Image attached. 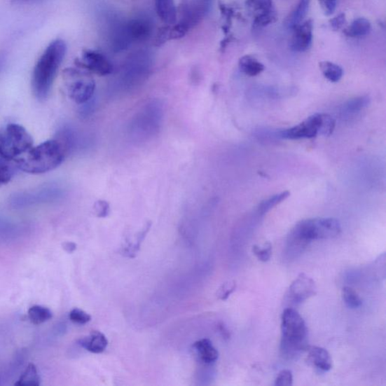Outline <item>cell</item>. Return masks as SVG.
Instances as JSON below:
<instances>
[{
  "label": "cell",
  "mask_w": 386,
  "mask_h": 386,
  "mask_svg": "<svg viewBox=\"0 0 386 386\" xmlns=\"http://www.w3.org/2000/svg\"><path fill=\"white\" fill-rule=\"evenodd\" d=\"M66 53L65 42L55 39L38 59L32 76L33 92L38 100L44 101L48 97Z\"/></svg>",
  "instance_id": "6da1fadb"
},
{
  "label": "cell",
  "mask_w": 386,
  "mask_h": 386,
  "mask_svg": "<svg viewBox=\"0 0 386 386\" xmlns=\"http://www.w3.org/2000/svg\"><path fill=\"white\" fill-rule=\"evenodd\" d=\"M66 150L58 140H50L32 147L18 158L17 166L32 174H41L55 170L64 160Z\"/></svg>",
  "instance_id": "7a4b0ae2"
},
{
  "label": "cell",
  "mask_w": 386,
  "mask_h": 386,
  "mask_svg": "<svg viewBox=\"0 0 386 386\" xmlns=\"http://www.w3.org/2000/svg\"><path fill=\"white\" fill-rule=\"evenodd\" d=\"M308 329L301 315L292 308L282 316L281 353L286 359H294L308 350Z\"/></svg>",
  "instance_id": "3957f363"
},
{
  "label": "cell",
  "mask_w": 386,
  "mask_h": 386,
  "mask_svg": "<svg viewBox=\"0 0 386 386\" xmlns=\"http://www.w3.org/2000/svg\"><path fill=\"white\" fill-rule=\"evenodd\" d=\"M33 144L32 136L22 125L9 124L0 131V156L8 161L25 154Z\"/></svg>",
  "instance_id": "277c9868"
},
{
  "label": "cell",
  "mask_w": 386,
  "mask_h": 386,
  "mask_svg": "<svg viewBox=\"0 0 386 386\" xmlns=\"http://www.w3.org/2000/svg\"><path fill=\"white\" fill-rule=\"evenodd\" d=\"M293 230L302 240L310 244L314 240H331L338 237L342 231L338 220L329 219H313L300 221Z\"/></svg>",
  "instance_id": "5b68a950"
},
{
  "label": "cell",
  "mask_w": 386,
  "mask_h": 386,
  "mask_svg": "<svg viewBox=\"0 0 386 386\" xmlns=\"http://www.w3.org/2000/svg\"><path fill=\"white\" fill-rule=\"evenodd\" d=\"M163 120V109L161 103L153 102L146 104L135 115L131 125V132L138 138L151 137L160 132Z\"/></svg>",
  "instance_id": "8992f818"
},
{
  "label": "cell",
  "mask_w": 386,
  "mask_h": 386,
  "mask_svg": "<svg viewBox=\"0 0 386 386\" xmlns=\"http://www.w3.org/2000/svg\"><path fill=\"white\" fill-rule=\"evenodd\" d=\"M69 97L73 102L83 105L92 100L95 91V83L87 72L67 69L64 74Z\"/></svg>",
  "instance_id": "52a82bcc"
},
{
  "label": "cell",
  "mask_w": 386,
  "mask_h": 386,
  "mask_svg": "<svg viewBox=\"0 0 386 386\" xmlns=\"http://www.w3.org/2000/svg\"><path fill=\"white\" fill-rule=\"evenodd\" d=\"M322 113H315L301 123L280 132V136L287 140L310 139L319 135Z\"/></svg>",
  "instance_id": "ba28073f"
},
{
  "label": "cell",
  "mask_w": 386,
  "mask_h": 386,
  "mask_svg": "<svg viewBox=\"0 0 386 386\" xmlns=\"http://www.w3.org/2000/svg\"><path fill=\"white\" fill-rule=\"evenodd\" d=\"M317 292L315 282L310 277L301 273L290 286L287 300L294 305H299L309 300Z\"/></svg>",
  "instance_id": "9c48e42d"
},
{
  "label": "cell",
  "mask_w": 386,
  "mask_h": 386,
  "mask_svg": "<svg viewBox=\"0 0 386 386\" xmlns=\"http://www.w3.org/2000/svg\"><path fill=\"white\" fill-rule=\"evenodd\" d=\"M213 0H190L182 6V20L189 29L200 22L201 20L209 13Z\"/></svg>",
  "instance_id": "30bf717a"
},
{
  "label": "cell",
  "mask_w": 386,
  "mask_h": 386,
  "mask_svg": "<svg viewBox=\"0 0 386 386\" xmlns=\"http://www.w3.org/2000/svg\"><path fill=\"white\" fill-rule=\"evenodd\" d=\"M78 66L98 76H107L113 72V65L108 59L104 55L94 51L85 52Z\"/></svg>",
  "instance_id": "8fae6325"
},
{
  "label": "cell",
  "mask_w": 386,
  "mask_h": 386,
  "mask_svg": "<svg viewBox=\"0 0 386 386\" xmlns=\"http://www.w3.org/2000/svg\"><path fill=\"white\" fill-rule=\"evenodd\" d=\"M291 41V50L295 53H304L308 50L312 42L313 22L308 20L293 29Z\"/></svg>",
  "instance_id": "7c38bea8"
},
{
  "label": "cell",
  "mask_w": 386,
  "mask_h": 386,
  "mask_svg": "<svg viewBox=\"0 0 386 386\" xmlns=\"http://www.w3.org/2000/svg\"><path fill=\"white\" fill-rule=\"evenodd\" d=\"M126 34L131 42L146 41L152 33V24L145 18H135L125 24Z\"/></svg>",
  "instance_id": "4fadbf2b"
},
{
  "label": "cell",
  "mask_w": 386,
  "mask_h": 386,
  "mask_svg": "<svg viewBox=\"0 0 386 386\" xmlns=\"http://www.w3.org/2000/svg\"><path fill=\"white\" fill-rule=\"evenodd\" d=\"M60 195V192L55 188H46L31 193L18 194L12 197V203L16 205L32 204L43 200H54Z\"/></svg>",
  "instance_id": "5bb4252c"
},
{
  "label": "cell",
  "mask_w": 386,
  "mask_h": 386,
  "mask_svg": "<svg viewBox=\"0 0 386 386\" xmlns=\"http://www.w3.org/2000/svg\"><path fill=\"white\" fill-rule=\"evenodd\" d=\"M308 350V360L316 368L322 371H329L332 368L331 354L325 349L311 346Z\"/></svg>",
  "instance_id": "9a60e30c"
},
{
  "label": "cell",
  "mask_w": 386,
  "mask_h": 386,
  "mask_svg": "<svg viewBox=\"0 0 386 386\" xmlns=\"http://www.w3.org/2000/svg\"><path fill=\"white\" fill-rule=\"evenodd\" d=\"M79 345L88 352L95 354L102 353L108 345L106 336L100 331H92L90 335L79 340Z\"/></svg>",
  "instance_id": "2e32d148"
},
{
  "label": "cell",
  "mask_w": 386,
  "mask_h": 386,
  "mask_svg": "<svg viewBox=\"0 0 386 386\" xmlns=\"http://www.w3.org/2000/svg\"><path fill=\"white\" fill-rule=\"evenodd\" d=\"M156 13L167 25L177 23V12L174 0H155Z\"/></svg>",
  "instance_id": "e0dca14e"
},
{
  "label": "cell",
  "mask_w": 386,
  "mask_h": 386,
  "mask_svg": "<svg viewBox=\"0 0 386 386\" xmlns=\"http://www.w3.org/2000/svg\"><path fill=\"white\" fill-rule=\"evenodd\" d=\"M193 347L197 352L201 361L205 364L214 363L219 358V352L209 339L195 342Z\"/></svg>",
  "instance_id": "ac0fdd59"
},
{
  "label": "cell",
  "mask_w": 386,
  "mask_h": 386,
  "mask_svg": "<svg viewBox=\"0 0 386 386\" xmlns=\"http://www.w3.org/2000/svg\"><path fill=\"white\" fill-rule=\"evenodd\" d=\"M311 0H300L291 13L286 18L284 26L286 28L294 29L301 24L308 14Z\"/></svg>",
  "instance_id": "d6986e66"
},
{
  "label": "cell",
  "mask_w": 386,
  "mask_h": 386,
  "mask_svg": "<svg viewBox=\"0 0 386 386\" xmlns=\"http://www.w3.org/2000/svg\"><path fill=\"white\" fill-rule=\"evenodd\" d=\"M371 101V99L368 95L354 97L343 105L341 112L344 116L357 114L368 107Z\"/></svg>",
  "instance_id": "ffe728a7"
},
{
  "label": "cell",
  "mask_w": 386,
  "mask_h": 386,
  "mask_svg": "<svg viewBox=\"0 0 386 386\" xmlns=\"http://www.w3.org/2000/svg\"><path fill=\"white\" fill-rule=\"evenodd\" d=\"M240 71L247 76H256L265 70L264 65L251 55H244L240 59Z\"/></svg>",
  "instance_id": "44dd1931"
},
{
  "label": "cell",
  "mask_w": 386,
  "mask_h": 386,
  "mask_svg": "<svg viewBox=\"0 0 386 386\" xmlns=\"http://www.w3.org/2000/svg\"><path fill=\"white\" fill-rule=\"evenodd\" d=\"M371 29V22L366 18L355 19L354 21L345 28L343 31V34L348 37H362L367 36Z\"/></svg>",
  "instance_id": "7402d4cb"
},
{
  "label": "cell",
  "mask_w": 386,
  "mask_h": 386,
  "mask_svg": "<svg viewBox=\"0 0 386 386\" xmlns=\"http://www.w3.org/2000/svg\"><path fill=\"white\" fill-rule=\"evenodd\" d=\"M29 319L34 324H41L53 319L52 311L44 306L36 305L28 311Z\"/></svg>",
  "instance_id": "603a6c76"
},
{
  "label": "cell",
  "mask_w": 386,
  "mask_h": 386,
  "mask_svg": "<svg viewBox=\"0 0 386 386\" xmlns=\"http://www.w3.org/2000/svg\"><path fill=\"white\" fill-rule=\"evenodd\" d=\"M41 384V378L37 368L34 364H29L15 385H39Z\"/></svg>",
  "instance_id": "cb8c5ba5"
},
{
  "label": "cell",
  "mask_w": 386,
  "mask_h": 386,
  "mask_svg": "<svg viewBox=\"0 0 386 386\" xmlns=\"http://www.w3.org/2000/svg\"><path fill=\"white\" fill-rule=\"evenodd\" d=\"M320 70L324 76L331 83H338L343 76V70L341 67L330 62L319 63Z\"/></svg>",
  "instance_id": "d4e9b609"
},
{
  "label": "cell",
  "mask_w": 386,
  "mask_h": 386,
  "mask_svg": "<svg viewBox=\"0 0 386 386\" xmlns=\"http://www.w3.org/2000/svg\"><path fill=\"white\" fill-rule=\"evenodd\" d=\"M291 193L289 191H284L281 193L276 194L273 197L269 198V199L263 201L259 205L257 211H259V214L264 215L272 210L273 207L288 199Z\"/></svg>",
  "instance_id": "484cf974"
},
{
  "label": "cell",
  "mask_w": 386,
  "mask_h": 386,
  "mask_svg": "<svg viewBox=\"0 0 386 386\" xmlns=\"http://www.w3.org/2000/svg\"><path fill=\"white\" fill-rule=\"evenodd\" d=\"M277 20H278V15L273 8L268 11L255 15L253 25L254 27L261 28L276 22Z\"/></svg>",
  "instance_id": "4316f807"
},
{
  "label": "cell",
  "mask_w": 386,
  "mask_h": 386,
  "mask_svg": "<svg viewBox=\"0 0 386 386\" xmlns=\"http://www.w3.org/2000/svg\"><path fill=\"white\" fill-rule=\"evenodd\" d=\"M343 299L350 309L359 308L362 305L360 296L350 287H344L342 292Z\"/></svg>",
  "instance_id": "83f0119b"
},
{
  "label": "cell",
  "mask_w": 386,
  "mask_h": 386,
  "mask_svg": "<svg viewBox=\"0 0 386 386\" xmlns=\"http://www.w3.org/2000/svg\"><path fill=\"white\" fill-rule=\"evenodd\" d=\"M14 175V167L10 161L0 156V185L8 184Z\"/></svg>",
  "instance_id": "f1b7e54d"
},
{
  "label": "cell",
  "mask_w": 386,
  "mask_h": 386,
  "mask_svg": "<svg viewBox=\"0 0 386 386\" xmlns=\"http://www.w3.org/2000/svg\"><path fill=\"white\" fill-rule=\"evenodd\" d=\"M247 8L256 15L273 8V0H246Z\"/></svg>",
  "instance_id": "f546056e"
},
{
  "label": "cell",
  "mask_w": 386,
  "mask_h": 386,
  "mask_svg": "<svg viewBox=\"0 0 386 386\" xmlns=\"http://www.w3.org/2000/svg\"><path fill=\"white\" fill-rule=\"evenodd\" d=\"M252 251L260 261L267 262L271 259L273 247L270 242H266L263 246L254 245Z\"/></svg>",
  "instance_id": "4dcf8cb0"
},
{
  "label": "cell",
  "mask_w": 386,
  "mask_h": 386,
  "mask_svg": "<svg viewBox=\"0 0 386 386\" xmlns=\"http://www.w3.org/2000/svg\"><path fill=\"white\" fill-rule=\"evenodd\" d=\"M336 122L334 118L329 114L322 113V123L319 135L330 136L334 130Z\"/></svg>",
  "instance_id": "1f68e13d"
},
{
  "label": "cell",
  "mask_w": 386,
  "mask_h": 386,
  "mask_svg": "<svg viewBox=\"0 0 386 386\" xmlns=\"http://www.w3.org/2000/svg\"><path fill=\"white\" fill-rule=\"evenodd\" d=\"M69 319L75 324L83 325L90 322L92 320V317L82 310L74 309L70 314H69Z\"/></svg>",
  "instance_id": "d6a6232c"
},
{
  "label": "cell",
  "mask_w": 386,
  "mask_h": 386,
  "mask_svg": "<svg viewBox=\"0 0 386 386\" xmlns=\"http://www.w3.org/2000/svg\"><path fill=\"white\" fill-rule=\"evenodd\" d=\"M188 31H189V28L182 23L175 24L172 25V27H170V32H168L170 41V39H178L184 37Z\"/></svg>",
  "instance_id": "836d02e7"
},
{
  "label": "cell",
  "mask_w": 386,
  "mask_h": 386,
  "mask_svg": "<svg viewBox=\"0 0 386 386\" xmlns=\"http://www.w3.org/2000/svg\"><path fill=\"white\" fill-rule=\"evenodd\" d=\"M293 385V374L289 370L282 371L276 378L275 385L291 386Z\"/></svg>",
  "instance_id": "e575fe53"
},
{
  "label": "cell",
  "mask_w": 386,
  "mask_h": 386,
  "mask_svg": "<svg viewBox=\"0 0 386 386\" xmlns=\"http://www.w3.org/2000/svg\"><path fill=\"white\" fill-rule=\"evenodd\" d=\"M236 288L235 282H228L224 283L217 292V296L221 301H226L230 298V296L234 292Z\"/></svg>",
  "instance_id": "d590c367"
},
{
  "label": "cell",
  "mask_w": 386,
  "mask_h": 386,
  "mask_svg": "<svg viewBox=\"0 0 386 386\" xmlns=\"http://www.w3.org/2000/svg\"><path fill=\"white\" fill-rule=\"evenodd\" d=\"M323 13L326 16L331 15L336 8V0H319Z\"/></svg>",
  "instance_id": "8d00e7d4"
},
{
  "label": "cell",
  "mask_w": 386,
  "mask_h": 386,
  "mask_svg": "<svg viewBox=\"0 0 386 386\" xmlns=\"http://www.w3.org/2000/svg\"><path fill=\"white\" fill-rule=\"evenodd\" d=\"M95 211L98 217L104 219L110 214V205L106 201H97L95 205Z\"/></svg>",
  "instance_id": "74e56055"
},
{
  "label": "cell",
  "mask_w": 386,
  "mask_h": 386,
  "mask_svg": "<svg viewBox=\"0 0 386 386\" xmlns=\"http://www.w3.org/2000/svg\"><path fill=\"white\" fill-rule=\"evenodd\" d=\"M345 13H341L330 20V25L335 32L339 31L345 25Z\"/></svg>",
  "instance_id": "f35d334b"
},
{
  "label": "cell",
  "mask_w": 386,
  "mask_h": 386,
  "mask_svg": "<svg viewBox=\"0 0 386 386\" xmlns=\"http://www.w3.org/2000/svg\"><path fill=\"white\" fill-rule=\"evenodd\" d=\"M168 32H170V27H163L160 29V31H158L155 39V43L156 46H161L167 41H170Z\"/></svg>",
  "instance_id": "ab89813d"
},
{
  "label": "cell",
  "mask_w": 386,
  "mask_h": 386,
  "mask_svg": "<svg viewBox=\"0 0 386 386\" xmlns=\"http://www.w3.org/2000/svg\"><path fill=\"white\" fill-rule=\"evenodd\" d=\"M63 249L67 253H73L76 249V244L74 242H65L63 244Z\"/></svg>",
  "instance_id": "60d3db41"
},
{
  "label": "cell",
  "mask_w": 386,
  "mask_h": 386,
  "mask_svg": "<svg viewBox=\"0 0 386 386\" xmlns=\"http://www.w3.org/2000/svg\"><path fill=\"white\" fill-rule=\"evenodd\" d=\"M13 1L18 4H31L41 2L42 0H13Z\"/></svg>",
  "instance_id": "b9f144b4"
},
{
  "label": "cell",
  "mask_w": 386,
  "mask_h": 386,
  "mask_svg": "<svg viewBox=\"0 0 386 386\" xmlns=\"http://www.w3.org/2000/svg\"><path fill=\"white\" fill-rule=\"evenodd\" d=\"M6 58L4 55H0V73L3 71V69L5 66Z\"/></svg>",
  "instance_id": "7bdbcfd3"
},
{
  "label": "cell",
  "mask_w": 386,
  "mask_h": 386,
  "mask_svg": "<svg viewBox=\"0 0 386 386\" xmlns=\"http://www.w3.org/2000/svg\"><path fill=\"white\" fill-rule=\"evenodd\" d=\"M220 329H221V331L223 333V336H224V338H229V333L224 328L223 325H221Z\"/></svg>",
  "instance_id": "ee69618b"
}]
</instances>
